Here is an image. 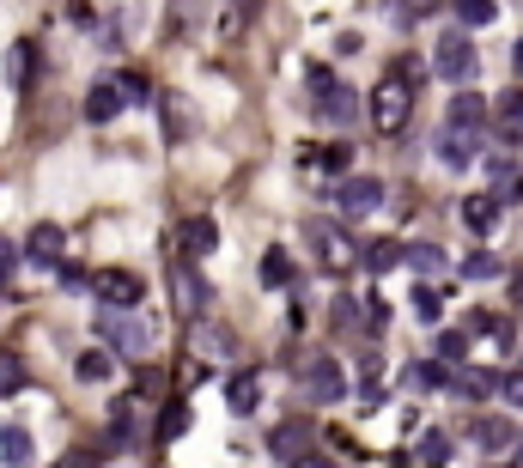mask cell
<instances>
[{
	"label": "cell",
	"instance_id": "6da1fadb",
	"mask_svg": "<svg viewBox=\"0 0 523 468\" xmlns=\"http://www.w3.org/2000/svg\"><path fill=\"white\" fill-rule=\"evenodd\" d=\"M98 335H104V347H116V353H146V347L159 341L153 317H140L134 304H104V317H98Z\"/></svg>",
	"mask_w": 523,
	"mask_h": 468
},
{
	"label": "cell",
	"instance_id": "7a4b0ae2",
	"mask_svg": "<svg viewBox=\"0 0 523 468\" xmlns=\"http://www.w3.org/2000/svg\"><path fill=\"white\" fill-rule=\"evenodd\" d=\"M408 116H414V86L402 80V73L378 80V92H371V128H378V134H402Z\"/></svg>",
	"mask_w": 523,
	"mask_h": 468
},
{
	"label": "cell",
	"instance_id": "3957f363",
	"mask_svg": "<svg viewBox=\"0 0 523 468\" xmlns=\"http://www.w3.org/2000/svg\"><path fill=\"white\" fill-rule=\"evenodd\" d=\"M311 250L329 274H353L359 268V244H353V231L341 219H311Z\"/></svg>",
	"mask_w": 523,
	"mask_h": 468
},
{
	"label": "cell",
	"instance_id": "277c9868",
	"mask_svg": "<svg viewBox=\"0 0 523 468\" xmlns=\"http://www.w3.org/2000/svg\"><path fill=\"white\" fill-rule=\"evenodd\" d=\"M432 73H438V80H451V86H469V80H475V73H481V55H475L469 31H444V37H438Z\"/></svg>",
	"mask_w": 523,
	"mask_h": 468
},
{
	"label": "cell",
	"instance_id": "5b68a950",
	"mask_svg": "<svg viewBox=\"0 0 523 468\" xmlns=\"http://www.w3.org/2000/svg\"><path fill=\"white\" fill-rule=\"evenodd\" d=\"M171 304H177V317H183V323H201V317H207V304H213L207 280H201L195 262H183V256H177V268H171Z\"/></svg>",
	"mask_w": 523,
	"mask_h": 468
},
{
	"label": "cell",
	"instance_id": "8992f818",
	"mask_svg": "<svg viewBox=\"0 0 523 468\" xmlns=\"http://www.w3.org/2000/svg\"><path fill=\"white\" fill-rule=\"evenodd\" d=\"M305 396H311V408H335V402L347 396V377H341V365H335L329 353H317V359L305 365Z\"/></svg>",
	"mask_w": 523,
	"mask_h": 468
},
{
	"label": "cell",
	"instance_id": "52a82bcc",
	"mask_svg": "<svg viewBox=\"0 0 523 468\" xmlns=\"http://www.w3.org/2000/svg\"><path fill=\"white\" fill-rule=\"evenodd\" d=\"M146 402H153V396H140V389H134V396H122V402L110 408V438H116V450H128V444L146 438Z\"/></svg>",
	"mask_w": 523,
	"mask_h": 468
},
{
	"label": "cell",
	"instance_id": "ba28073f",
	"mask_svg": "<svg viewBox=\"0 0 523 468\" xmlns=\"http://www.w3.org/2000/svg\"><path fill=\"white\" fill-rule=\"evenodd\" d=\"M213 244H219V225H213V219H183V225L171 231V256H183V262L213 256Z\"/></svg>",
	"mask_w": 523,
	"mask_h": 468
},
{
	"label": "cell",
	"instance_id": "9c48e42d",
	"mask_svg": "<svg viewBox=\"0 0 523 468\" xmlns=\"http://www.w3.org/2000/svg\"><path fill=\"white\" fill-rule=\"evenodd\" d=\"M268 456L286 462V468L305 462V456H311V420H280V426L268 432Z\"/></svg>",
	"mask_w": 523,
	"mask_h": 468
},
{
	"label": "cell",
	"instance_id": "30bf717a",
	"mask_svg": "<svg viewBox=\"0 0 523 468\" xmlns=\"http://www.w3.org/2000/svg\"><path fill=\"white\" fill-rule=\"evenodd\" d=\"M25 256H31L43 274H61V262H67V231H61V225H31Z\"/></svg>",
	"mask_w": 523,
	"mask_h": 468
},
{
	"label": "cell",
	"instance_id": "8fae6325",
	"mask_svg": "<svg viewBox=\"0 0 523 468\" xmlns=\"http://www.w3.org/2000/svg\"><path fill=\"white\" fill-rule=\"evenodd\" d=\"M493 110H487V98L481 92H469V86H457L451 92V110H444V128H457V134H481V122H487Z\"/></svg>",
	"mask_w": 523,
	"mask_h": 468
},
{
	"label": "cell",
	"instance_id": "7c38bea8",
	"mask_svg": "<svg viewBox=\"0 0 523 468\" xmlns=\"http://www.w3.org/2000/svg\"><path fill=\"white\" fill-rule=\"evenodd\" d=\"M384 207V183L378 177H347L341 183V213L347 219H365V213H378Z\"/></svg>",
	"mask_w": 523,
	"mask_h": 468
},
{
	"label": "cell",
	"instance_id": "4fadbf2b",
	"mask_svg": "<svg viewBox=\"0 0 523 468\" xmlns=\"http://www.w3.org/2000/svg\"><path fill=\"white\" fill-rule=\"evenodd\" d=\"M92 292L104 298V304H140V274H128V268H98L92 274Z\"/></svg>",
	"mask_w": 523,
	"mask_h": 468
},
{
	"label": "cell",
	"instance_id": "5bb4252c",
	"mask_svg": "<svg viewBox=\"0 0 523 468\" xmlns=\"http://www.w3.org/2000/svg\"><path fill=\"white\" fill-rule=\"evenodd\" d=\"M499 383H505V371H487V365H463V371L451 377V389H457L463 402H487Z\"/></svg>",
	"mask_w": 523,
	"mask_h": 468
},
{
	"label": "cell",
	"instance_id": "9a60e30c",
	"mask_svg": "<svg viewBox=\"0 0 523 468\" xmlns=\"http://www.w3.org/2000/svg\"><path fill=\"white\" fill-rule=\"evenodd\" d=\"M122 110H128V92H122L116 80H104V86L86 92V122H116Z\"/></svg>",
	"mask_w": 523,
	"mask_h": 468
},
{
	"label": "cell",
	"instance_id": "2e32d148",
	"mask_svg": "<svg viewBox=\"0 0 523 468\" xmlns=\"http://www.w3.org/2000/svg\"><path fill=\"white\" fill-rule=\"evenodd\" d=\"M159 116L171 122V140H189V134L201 128V110H195L183 92H165V98H159Z\"/></svg>",
	"mask_w": 523,
	"mask_h": 468
},
{
	"label": "cell",
	"instance_id": "e0dca14e",
	"mask_svg": "<svg viewBox=\"0 0 523 468\" xmlns=\"http://www.w3.org/2000/svg\"><path fill=\"white\" fill-rule=\"evenodd\" d=\"M487 177H493V183H487V195H493L499 207H517V201H523V165L493 159V165H487Z\"/></svg>",
	"mask_w": 523,
	"mask_h": 468
},
{
	"label": "cell",
	"instance_id": "ac0fdd59",
	"mask_svg": "<svg viewBox=\"0 0 523 468\" xmlns=\"http://www.w3.org/2000/svg\"><path fill=\"white\" fill-rule=\"evenodd\" d=\"M0 462H7V468H31L37 462V444H31V432L25 426H0Z\"/></svg>",
	"mask_w": 523,
	"mask_h": 468
},
{
	"label": "cell",
	"instance_id": "d6986e66",
	"mask_svg": "<svg viewBox=\"0 0 523 468\" xmlns=\"http://www.w3.org/2000/svg\"><path fill=\"white\" fill-rule=\"evenodd\" d=\"M226 408H232V414H256V408H262V377H256V371H238V377L226 383Z\"/></svg>",
	"mask_w": 523,
	"mask_h": 468
},
{
	"label": "cell",
	"instance_id": "ffe728a7",
	"mask_svg": "<svg viewBox=\"0 0 523 468\" xmlns=\"http://www.w3.org/2000/svg\"><path fill=\"white\" fill-rule=\"evenodd\" d=\"M499 213H505V207H499L493 195H469V201H463V225L475 231V238H487V231H499Z\"/></svg>",
	"mask_w": 523,
	"mask_h": 468
},
{
	"label": "cell",
	"instance_id": "44dd1931",
	"mask_svg": "<svg viewBox=\"0 0 523 468\" xmlns=\"http://www.w3.org/2000/svg\"><path fill=\"white\" fill-rule=\"evenodd\" d=\"M475 444H481L487 456H511V450H517V426H511V420H481V426H475Z\"/></svg>",
	"mask_w": 523,
	"mask_h": 468
},
{
	"label": "cell",
	"instance_id": "7402d4cb",
	"mask_svg": "<svg viewBox=\"0 0 523 468\" xmlns=\"http://www.w3.org/2000/svg\"><path fill=\"white\" fill-rule=\"evenodd\" d=\"M31 73H37V43H13V49H7V86H13V92L37 86Z\"/></svg>",
	"mask_w": 523,
	"mask_h": 468
},
{
	"label": "cell",
	"instance_id": "603a6c76",
	"mask_svg": "<svg viewBox=\"0 0 523 468\" xmlns=\"http://www.w3.org/2000/svg\"><path fill=\"white\" fill-rule=\"evenodd\" d=\"M438 159L451 165V171H469V165H475V134H457V128H444V140H438Z\"/></svg>",
	"mask_w": 523,
	"mask_h": 468
},
{
	"label": "cell",
	"instance_id": "cb8c5ba5",
	"mask_svg": "<svg viewBox=\"0 0 523 468\" xmlns=\"http://www.w3.org/2000/svg\"><path fill=\"white\" fill-rule=\"evenodd\" d=\"M493 116H499V140L523 146V92H505V98L493 104Z\"/></svg>",
	"mask_w": 523,
	"mask_h": 468
},
{
	"label": "cell",
	"instance_id": "d4e9b609",
	"mask_svg": "<svg viewBox=\"0 0 523 468\" xmlns=\"http://www.w3.org/2000/svg\"><path fill=\"white\" fill-rule=\"evenodd\" d=\"M73 371H80V383H110V377H116V359H110L104 347H86L80 359H73Z\"/></svg>",
	"mask_w": 523,
	"mask_h": 468
},
{
	"label": "cell",
	"instance_id": "484cf974",
	"mask_svg": "<svg viewBox=\"0 0 523 468\" xmlns=\"http://www.w3.org/2000/svg\"><path fill=\"white\" fill-rule=\"evenodd\" d=\"M311 110H317L323 122H347V116L359 110V98H353L347 86H335V92H323V98H311Z\"/></svg>",
	"mask_w": 523,
	"mask_h": 468
},
{
	"label": "cell",
	"instance_id": "4316f807",
	"mask_svg": "<svg viewBox=\"0 0 523 468\" xmlns=\"http://www.w3.org/2000/svg\"><path fill=\"white\" fill-rule=\"evenodd\" d=\"M402 262H408V244H396V238H378V244L365 250V268H371V274H390V268H402Z\"/></svg>",
	"mask_w": 523,
	"mask_h": 468
},
{
	"label": "cell",
	"instance_id": "83f0119b",
	"mask_svg": "<svg viewBox=\"0 0 523 468\" xmlns=\"http://www.w3.org/2000/svg\"><path fill=\"white\" fill-rule=\"evenodd\" d=\"M402 268H414V274H426V280H432V274H451V262H444L438 244H408V262H402Z\"/></svg>",
	"mask_w": 523,
	"mask_h": 468
},
{
	"label": "cell",
	"instance_id": "f1b7e54d",
	"mask_svg": "<svg viewBox=\"0 0 523 468\" xmlns=\"http://www.w3.org/2000/svg\"><path fill=\"white\" fill-rule=\"evenodd\" d=\"M414 462H420V468H444V462H451V438H444V432H420Z\"/></svg>",
	"mask_w": 523,
	"mask_h": 468
},
{
	"label": "cell",
	"instance_id": "f546056e",
	"mask_svg": "<svg viewBox=\"0 0 523 468\" xmlns=\"http://www.w3.org/2000/svg\"><path fill=\"white\" fill-rule=\"evenodd\" d=\"M195 353H213V359H232V353H238V341H232L226 329H207V323H195Z\"/></svg>",
	"mask_w": 523,
	"mask_h": 468
},
{
	"label": "cell",
	"instance_id": "4dcf8cb0",
	"mask_svg": "<svg viewBox=\"0 0 523 468\" xmlns=\"http://www.w3.org/2000/svg\"><path fill=\"white\" fill-rule=\"evenodd\" d=\"M408 389H451V377H444L438 359H420V365H408Z\"/></svg>",
	"mask_w": 523,
	"mask_h": 468
},
{
	"label": "cell",
	"instance_id": "1f68e13d",
	"mask_svg": "<svg viewBox=\"0 0 523 468\" xmlns=\"http://www.w3.org/2000/svg\"><path fill=\"white\" fill-rule=\"evenodd\" d=\"M256 280H262V286H286V280H292V256H286V250H268L262 268H256Z\"/></svg>",
	"mask_w": 523,
	"mask_h": 468
},
{
	"label": "cell",
	"instance_id": "d6a6232c",
	"mask_svg": "<svg viewBox=\"0 0 523 468\" xmlns=\"http://www.w3.org/2000/svg\"><path fill=\"white\" fill-rule=\"evenodd\" d=\"M469 347H475V323H469V329H444V335H438V359H457V365H463Z\"/></svg>",
	"mask_w": 523,
	"mask_h": 468
},
{
	"label": "cell",
	"instance_id": "836d02e7",
	"mask_svg": "<svg viewBox=\"0 0 523 468\" xmlns=\"http://www.w3.org/2000/svg\"><path fill=\"white\" fill-rule=\"evenodd\" d=\"M475 335H487V341H499V347L511 353V341H517V323H511V317H475Z\"/></svg>",
	"mask_w": 523,
	"mask_h": 468
},
{
	"label": "cell",
	"instance_id": "e575fe53",
	"mask_svg": "<svg viewBox=\"0 0 523 468\" xmlns=\"http://www.w3.org/2000/svg\"><path fill=\"white\" fill-rule=\"evenodd\" d=\"M19 383H25V365H19V353H13V347H0V402H7Z\"/></svg>",
	"mask_w": 523,
	"mask_h": 468
},
{
	"label": "cell",
	"instance_id": "d590c367",
	"mask_svg": "<svg viewBox=\"0 0 523 468\" xmlns=\"http://www.w3.org/2000/svg\"><path fill=\"white\" fill-rule=\"evenodd\" d=\"M463 274H469V280H499V274H505V262H499L493 250H475V256L463 262Z\"/></svg>",
	"mask_w": 523,
	"mask_h": 468
},
{
	"label": "cell",
	"instance_id": "8d00e7d4",
	"mask_svg": "<svg viewBox=\"0 0 523 468\" xmlns=\"http://www.w3.org/2000/svg\"><path fill=\"white\" fill-rule=\"evenodd\" d=\"M329 317H335V329H341V335H353V329H359V298H353V292H341V298L329 304Z\"/></svg>",
	"mask_w": 523,
	"mask_h": 468
},
{
	"label": "cell",
	"instance_id": "74e56055",
	"mask_svg": "<svg viewBox=\"0 0 523 468\" xmlns=\"http://www.w3.org/2000/svg\"><path fill=\"white\" fill-rule=\"evenodd\" d=\"M384 329H390V304H384L378 292H371V298H365V335H371V341H378Z\"/></svg>",
	"mask_w": 523,
	"mask_h": 468
},
{
	"label": "cell",
	"instance_id": "f35d334b",
	"mask_svg": "<svg viewBox=\"0 0 523 468\" xmlns=\"http://www.w3.org/2000/svg\"><path fill=\"white\" fill-rule=\"evenodd\" d=\"M183 432H189V402H171L159 414V438H183Z\"/></svg>",
	"mask_w": 523,
	"mask_h": 468
},
{
	"label": "cell",
	"instance_id": "ab89813d",
	"mask_svg": "<svg viewBox=\"0 0 523 468\" xmlns=\"http://www.w3.org/2000/svg\"><path fill=\"white\" fill-rule=\"evenodd\" d=\"M457 25H493V0H457Z\"/></svg>",
	"mask_w": 523,
	"mask_h": 468
},
{
	"label": "cell",
	"instance_id": "60d3db41",
	"mask_svg": "<svg viewBox=\"0 0 523 468\" xmlns=\"http://www.w3.org/2000/svg\"><path fill=\"white\" fill-rule=\"evenodd\" d=\"M116 86L128 92V104H153V92H146V80H140V73H116Z\"/></svg>",
	"mask_w": 523,
	"mask_h": 468
},
{
	"label": "cell",
	"instance_id": "b9f144b4",
	"mask_svg": "<svg viewBox=\"0 0 523 468\" xmlns=\"http://www.w3.org/2000/svg\"><path fill=\"white\" fill-rule=\"evenodd\" d=\"M335 86H341V80H335L329 67H311V73H305V92H311V98H323V92H335Z\"/></svg>",
	"mask_w": 523,
	"mask_h": 468
},
{
	"label": "cell",
	"instance_id": "7bdbcfd3",
	"mask_svg": "<svg viewBox=\"0 0 523 468\" xmlns=\"http://www.w3.org/2000/svg\"><path fill=\"white\" fill-rule=\"evenodd\" d=\"M414 310H420V323H438V292L432 286H414Z\"/></svg>",
	"mask_w": 523,
	"mask_h": 468
},
{
	"label": "cell",
	"instance_id": "ee69618b",
	"mask_svg": "<svg viewBox=\"0 0 523 468\" xmlns=\"http://www.w3.org/2000/svg\"><path fill=\"white\" fill-rule=\"evenodd\" d=\"M55 280H61L67 292H92V274H86V268H67V262H61V274H55Z\"/></svg>",
	"mask_w": 523,
	"mask_h": 468
},
{
	"label": "cell",
	"instance_id": "f6af8a7d",
	"mask_svg": "<svg viewBox=\"0 0 523 468\" xmlns=\"http://www.w3.org/2000/svg\"><path fill=\"white\" fill-rule=\"evenodd\" d=\"M499 396H505L511 408H523V371H505V383H499Z\"/></svg>",
	"mask_w": 523,
	"mask_h": 468
},
{
	"label": "cell",
	"instance_id": "bcb514c9",
	"mask_svg": "<svg viewBox=\"0 0 523 468\" xmlns=\"http://www.w3.org/2000/svg\"><path fill=\"white\" fill-rule=\"evenodd\" d=\"M390 73H402V80H408V86H414V92H420V73H426V67H420V61H414V55H402V61H396V67H390Z\"/></svg>",
	"mask_w": 523,
	"mask_h": 468
},
{
	"label": "cell",
	"instance_id": "7dc6e473",
	"mask_svg": "<svg viewBox=\"0 0 523 468\" xmlns=\"http://www.w3.org/2000/svg\"><path fill=\"white\" fill-rule=\"evenodd\" d=\"M55 468H98V450H67Z\"/></svg>",
	"mask_w": 523,
	"mask_h": 468
},
{
	"label": "cell",
	"instance_id": "c3c4849f",
	"mask_svg": "<svg viewBox=\"0 0 523 468\" xmlns=\"http://www.w3.org/2000/svg\"><path fill=\"white\" fill-rule=\"evenodd\" d=\"M13 262H19V244H13V238H0V280H7Z\"/></svg>",
	"mask_w": 523,
	"mask_h": 468
},
{
	"label": "cell",
	"instance_id": "681fc988",
	"mask_svg": "<svg viewBox=\"0 0 523 468\" xmlns=\"http://www.w3.org/2000/svg\"><path fill=\"white\" fill-rule=\"evenodd\" d=\"M292 468H335L329 456H305V462H292Z\"/></svg>",
	"mask_w": 523,
	"mask_h": 468
},
{
	"label": "cell",
	"instance_id": "f907efd6",
	"mask_svg": "<svg viewBox=\"0 0 523 468\" xmlns=\"http://www.w3.org/2000/svg\"><path fill=\"white\" fill-rule=\"evenodd\" d=\"M511 61H517V73H523V43H517V55H511Z\"/></svg>",
	"mask_w": 523,
	"mask_h": 468
}]
</instances>
